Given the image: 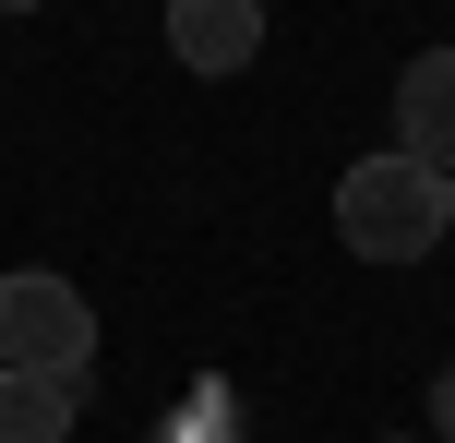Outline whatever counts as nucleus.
Returning <instances> with one entry per match:
<instances>
[{"mask_svg": "<svg viewBox=\"0 0 455 443\" xmlns=\"http://www.w3.org/2000/svg\"><path fill=\"white\" fill-rule=\"evenodd\" d=\"M443 228H455V204H443V180L419 156H360L336 180V240L360 264H419Z\"/></svg>", "mask_w": 455, "mask_h": 443, "instance_id": "f257e3e1", "label": "nucleus"}, {"mask_svg": "<svg viewBox=\"0 0 455 443\" xmlns=\"http://www.w3.org/2000/svg\"><path fill=\"white\" fill-rule=\"evenodd\" d=\"M96 360V312L72 276H48V264H24V276H0V372H60L84 384Z\"/></svg>", "mask_w": 455, "mask_h": 443, "instance_id": "f03ea898", "label": "nucleus"}, {"mask_svg": "<svg viewBox=\"0 0 455 443\" xmlns=\"http://www.w3.org/2000/svg\"><path fill=\"white\" fill-rule=\"evenodd\" d=\"M168 60L228 84V72L264 60V0H168Z\"/></svg>", "mask_w": 455, "mask_h": 443, "instance_id": "7ed1b4c3", "label": "nucleus"}, {"mask_svg": "<svg viewBox=\"0 0 455 443\" xmlns=\"http://www.w3.org/2000/svg\"><path fill=\"white\" fill-rule=\"evenodd\" d=\"M395 156H419L432 180H455V48H419L408 72H395Z\"/></svg>", "mask_w": 455, "mask_h": 443, "instance_id": "20e7f679", "label": "nucleus"}, {"mask_svg": "<svg viewBox=\"0 0 455 443\" xmlns=\"http://www.w3.org/2000/svg\"><path fill=\"white\" fill-rule=\"evenodd\" d=\"M72 407H84V384H60V372H0V443H72Z\"/></svg>", "mask_w": 455, "mask_h": 443, "instance_id": "39448f33", "label": "nucleus"}, {"mask_svg": "<svg viewBox=\"0 0 455 443\" xmlns=\"http://www.w3.org/2000/svg\"><path fill=\"white\" fill-rule=\"evenodd\" d=\"M432 420H443V431H455V372H443V384H432Z\"/></svg>", "mask_w": 455, "mask_h": 443, "instance_id": "423d86ee", "label": "nucleus"}, {"mask_svg": "<svg viewBox=\"0 0 455 443\" xmlns=\"http://www.w3.org/2000/svg\"><path fill=\"white\" fill-rule=\"evenodd\" d=\"M0 12H36V0H0Z\"/></svg>", "mask_w": 455, "mask_h": 443, "instance_id": "0eeeda50", "label": "nucleus"}, {"mask_svg": "<svg viewBox=\"0 0 455 443\" xmlns=\"http://www.w3.org/2000/svg\"><path fill=\"white\" fill-rule=\"evenodd\" d=\"M443 204H455V180H443Z\"/></svg>", "mask_w": 455, "mask_h": 443, "instance_id": "6e6552de", "label": "nucleus"}]
</instances>
